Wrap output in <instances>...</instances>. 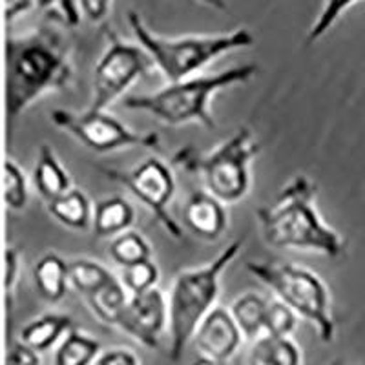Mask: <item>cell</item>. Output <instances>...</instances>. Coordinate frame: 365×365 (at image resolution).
<instances>
[{"mask_svg":"<svg viewBox=\"0 0 365 365\" xmlns=\"http://www.w3.org/2000/svg\"><path fill=\"white\" fill-rule=\"evenodd\" d=\"M34 187L48 203L71 190V178L50 145H41L34 168Z\"/></svg>","mask_w":365,"mask_h":365,"instance_id":"obj_14","label":"cell"},{"mask_svg":"<svg viewBox=\"0 0 365 365\" xmlns=\"http://www.w3.org/2000/svg\"><path fill=\"white\" fill-rule=\"evenodd\" d=\"M50 120L57 128L73 135L81 145L101 154L120 148H161V141L155 132H133L115 117L104 112L86 110L77 115L68 110L57 108L51 112Z\"/></svg>","mask_w":365,"mask_h":365,"instance_id":"obj_9","label":"cell"},{"mask_svg":"<svg viewBox=\"0 0 365 365\" xmlns=\"http://www.w3.org/2000/svg\"><path fill=\"white\" fill-rule=\"evenodd\" d=\"M223 205V201L214 197L210 192H194L182 210V223L201 240H220L228 223Z\"/></svg>","mask_w":365,"mask_h":365,"instance_id":"obj_13","label":"cell"},{"mask_svg":"<svg viewBox=\"0 0 365 365\" xmlns=\"http://www.w3.org/2000/svg\"><path fill=\"white\" fill-rule=\"evenodd\" d=\"M19 272H21V254L15 247H9L4 252V289L8 296H11L13 289L17 285Z\"/></svg>","mask_w":365,"mask_h":365,"instance_id":"obj_30","label":"cell"},{"mask_svg":"<svg viewBox=\"0 0 365 365\" xmlns=\"http://www.w3.org/2000/svg\"><path fill=\"white\" fill-rule=\"evenodd\" d=\"M247 269L296 314L309 319L319 340L329 344L334 338V322L329 309L327 287L312 270L292 263L250 262Z\"/></svg>","mask_w":365,"mask_h":365,"instance_id":"obj_7","label":"cell"},{"mask_svg":"<svg viewBox=\"0 0 365 365\" xmlns=\"http://www.w3.org/2000/svg\"><path fill=\"white\" fill-rule=\"evenodd\" d=\"M128 298L130 296L125 285L120 283V279L115 278L108 285H104L103 289L88 296L86 302L101 322L117 327L120 314H123L126 303H128Z\"/></svg>","mask_w":365,"mask_h":365,"instance_id":"obj_21","label":"cell"},{"mask_svg":"<svg viewBox=\"0 0 365 365\" xmlns=\"http://www.w3.org/2000/svg\"><path fill=\"white\" fill-rule=\"evenodd\" d=\"M133 221H135V210L130 201L120 195H112L96 205L91 228L99 237H115L126 232Z\"/></svg>","mask_w":365,"mask_h":365,"instance_id":"obj_16","label":"cell"},{"mask_svg":"<svg viewBox=\"0 0 365 365\" xmlns=\"http://www.w3.org/2000/svg\"><path fill=\"white\" fill-rule=\"evenodd\" d=\"M194 2H200V4L208 6L212 9H217V11H225L227 9V2L225 0H194Z\"/></svg>","mask_w":365,"mask_h":365,"instance_id":"obj_35","label":"cell"},{"mask_svg":"<svg viewBox=\"0 0 365 365\" xmlns=\"http://www.w3.org/2000/svg\"><path fill=\"white\" fill-rule=\"evenodd\" d=\"M115 276L101 263L91 259H77L70 263V285L84 298L91 296L104 285L113 282Z\"/></svg>","mask_w":365,"mask_h":365,"instance_id":"obj_22","label":"cell"},{"mask_svg":"<svg viewBox=\"0 0 365 365\" xmlns=\"http://www.w3.org/2000/svg\"><path fill=\"white\" fill-rule=\"evenodd\" d=\"M256 73V64H243L214 75H194L179 83H170L154 93L125 97L123 106L150 113L170 126L200 123L207 130H216V119L208 108L212 97L227 88L247 84Z\"/></svg>","mask_w":365,"mask_h":365,"instance_id":"obj_3","label":"cell"},{"mask_svg":"<svg viewBox=\"0 0 365 365\" xmlns=\"http://www.w3.org/2000/svg\"><path fill=\"white\" fill-rule=\"evenodd\" d=\"M128 24L135 41L148 51L154 66H158L170 83L194 77L225 53L245 50L256 44V37L249 28H236L228 34L163 37L154 34L137 11L128 13Z\"/></svg>","mask_w":365,"mask_h":365,"instance_id":"obj_4","label":"cell"},{"mask_svg":"<svg viewBox=\"0 0 365 365\" xmlns=\"http://www.w3.org/2000/svg\"><path fill=\"white\" fill-rule=\"evenodd\" d=\"M48 210L51 216L64 227L71 230H88L93 223V212H91L90 200L81 190L71 188L64 195L48 203Z\"/></svg>","mask_w":365,"mask_h":365,"instance_id":"obj_17","label":"cell"},{"mask_svg":"<svg viewBox=\"0 0 365 365\" xmlns=\"http://www.w3.org/2000/svg\"><path fill=\"white\" fill-rule=\"evenodd\" d=\"M113 0H79L81 11L90 22H103L108 17Z\"/></svg>","mask_w":365,"mask_h":365,"instance_id":"obj_31","label":"cell"},{"mask_svg":"<svg viewBox=\"0 0 365 365\" xmlns=\"http://www.w3.org/2000/svg\"><path fill=\"white\" fill-rule=\"evenodd\" d=\"M259 154V145L249 126H241L210 154L194 146L178 150L172 163L185 172L203 178L207 192L227 205L241 201L250 187V163Z\"/></svg>","mask_w":365,"mask_h":365,"instance_id":"obj_6","label":"cell"},{"mask_svg":"<svg viewBox=\"0 0 365 365\" xmlns=\"http://www.w3.org/2000/svg\"><path fill=\"white\" fill-rule=\"evenodd\" d=\"M8 365H41V360L37 356V351L21 341L9 349Z\"/></svg>","mask_w":365,"mask_h":365,"instance_id":"obj_32","label":"cell"},{"mask_svg":"<svg viewBox=\"0 0 365 365\" xmlns=\"http://www.w3.org/2000/svg\"><path fill=\"white\" fill-rule=\"evenodd\" d=\"M2 195L9 210L21 212L28 205V181L21 166L13 161L4 163L2 170Z\"/></svg>","mask_w":365,"mask_h":365,"instance_id":"obj_25","label":"cell"},{"mask_svg":"<svg viewBox=\"0 0 365 365\" xmlns=\"http://www.w3.org/2000/svg\"><path fill=\"white\" fill-rule=\"evenodd\" d=\"M97 365H137V358L132 353H128V351L115 349V351L103 354L99 361H97Z\"/></svg>","mask_w":365,"mask_h":365,"instance_id":"obj_33","label":"cell"},{"mask_svg":"<svg viewBox=\"0 0 365 365\" xmlns=\"http://www.w3.org/2000/svg\"><path fill=\"white\" fill-rule=\"evenodd\" d=\"M249 365H299V351L287 336L256 338L249 354Z\"/></svg>","mask_w":365,"mask_h":365,"instance_id":"obj_19","label":"cell"},{"mask_svg":"<svg viewBox=\"0 0 365 365\" xmlns=\"http://www.w3.org/2000/svg\"><path fill=\"white\" fill-rule=\"evenodd\" d=\"M35 291L42 299L57 303L66 296L70 285V263L55 252H48L34 267Z\"/></svg>","mask_w":365,"mask_h":365,"instance_id":"obj_15","label":"cell"},{"mask_svg":"<svg viewBox=\"0 0 365 365\" xmlns=\"http://www.w3.org/2000/svg\"><path fill=\"white\" fill-rule=\"evenodd\" d=\"M318 185L307 175H294L272 205L257 208L263 240L279 250H309L338 259L345 254L347 241L329 227L316 208Z\"/></svg>","mask_w":365,"mask_h":365,"instance_id":"obj_2","label":"cell"},{"mask_svg":"<svg viewBox=\"0 0 365 365\" xmlns=\"http://www.w3.org/2000/svg\"><path fill=\"white\" fill-rule=\"evenodd\" d=\"M38 8L46 11H55L61 22L68 28H77L81 24L79 0H37Z\"/></svg>","mask_w":365,"mask_h":365,"instance_id":"obj_29","label":"cell"},{"mask_svg":"<svg viewBox=\"0 0 365 365\" xmlns=\"http://www.w3.org/2000/svg\"><path fill=\"white\" fill-rule=\"evenodd\" d=\"M194 365H220V361L212 360V358L203 356V358H200V360H197V361H194Z\"/></svg>","mask_w":365,"mask_h":365,"instance_id":"obj_36","label":"cell"},{"mask_svg":"<svg viewBox=\"0 0 365 365\" xmlns=\"http://www.w3.org/2000/svg\"><path fill=\"white\" fill-rule=\"evenodd\" d=\"M159 282V269L152 259L135 263V265L123 267L120 283L125 285L130 294H141V292L154 289Z\"/></svg>","mask_w":365,"mask_h":365,"instance_id":"obj_26","label":"cell"},{"mask_svg":"<svg viewBox=\"0 0 365 365\" xmlns=\"http://www.w3.org/2000/svg\"><path fill=\"white\" fill-rule=\"evenodd\" d=\"M110 256L113 262L120 267H130L135 263L146 262L152 257V249H150L148 241L141 234L126 230L113 237L108 249Z\"/></svg>","mask_w":365,"mask_h":365,"instance_id":"obj_24","label":"cell"},{"mask_svg":"<svg viewBox=\"0 0 365 365\" xmlns=\"http://www.w3.org/2000/svg\"><path fill=\"white\" fill-rule=\"evenodd\" d=\"M243 240L228 243L212 262L200 267L179 270L172 283L168 298V325H170V351L168 356L178 361L182 356L188 341L212 311L220 294V282L228 265L240 256Z\"/></svg>","mask_w":365,"mask_h":365,"instance_id":"obj_5","label":"cell"},{"mask_svg":"<svg viewBox=\"0 0 365 365\" xmlns=\"http://www.w3.org/2000/svg\"><path fill=\"white\" fill-rule=\"evenodd\" d=\"M73 81L71 48L53 26L6 41V120L11 141L15 120L50 91L66 90Z\"/></svg>","mask_w":365,"mask_h":365,"instance_id":"obj_1","label":"cell"},{"mask_svg":"<svg viewBox=\"0 0 365 365\" xmlns=\"http://www.w3.org/2000/svg\"><path fill=\"white\" fill-rule=\"evenodd\" d=\"M356 2H361V0H324L322 11H319V15L316 17V21L312 22L311 29H309V44L319 41L325 34H329L332 26L338 22V19H340L351 6L356 4Z\"/></svg>","mask_w":365,"mask_h":365,"instance_id":"obj_27","label":"cell"},{"mask_svg":"<svg viewBox=\"0 0 365 365\" xmlns=\"http://www.w3.org/2000/svg\"><path fill=\"white\" fill-rule=\"evenodd\" d=\"M269 302L256 292H245L232 303V316L247 338H259L265 331Z\"/></svg>","mask_w":365,"mask_h":365,"instance_id":"obj_20","label":"cell"},{"mask_svg":"<svg viewBox=\"0 0 365 365\" xmlns=\"http://www.w3.org/2000/svg\"><path fill=\"white\" fill-rule=\"evenodd\" d=\"M106 50L101 55L93 71V91L88 106L90 112H104L119 97L125 96V91L141 75L154 66L152 57L139 42L135 46L120 41L112 29H106Z\"/></svg>","mask_w":365,"mask_h":365,"instance_id":"obj_8","label":"cell"},{"mask_svg":"<svg viewBox=\"0 0 365 365\" xmlns=\"http://www.w3.org/2000/svg\"><path fill=\"white\" fill-rule=\"evenodd\" d=\"M70 329L71 318L68 314H44L22 329L21 341L37 353H42L53 347L58 338Z\"/></svg>","mask_w":365,"mask_h":365,"instance_id":"obj_18","label":"cell"},{"mask_svg":"<svg viewBox=\"0 0 365 365\" xmlns=\"http://www.w3.org/2000/svg\"><path fill=\"white\" fill-rule=\"evenodd\" d=\"M101 172L112 181L125 185L152 212V216L165 228L168 236L181 240L182 227L170 216L168 210L175 194V179L165 163L159 161L158 158H150L130 172L112 170V168H101Z\"/></svg>","mask_w":365,"mask_h":365,"instance_id":"obj_10","label":"cell"},{"mask_svg":"<svg viewBox=\"0 0 365 365\" xmlns=\"http://www.w3.org/2000/svg\"><path fill=\"white\" fill-rule=\"evenodd\" d=\"M241 334L243 332L232 312L217 307L205 316L194 334V344L203 356L221 364L236 353L241 344Z\"/></svg>","mask_w":365,"mask_h":365,"instance_id":"obj_12","label":"cell"},{"mask_svg":"<svg viewBox=\"0 0 365 365\" xmlns=\"http://www.w3.org/2000/svg\"><path fill=\"white\" fill-rule=\"evenodd\" d=\"M99 351V341L83 332L70 331L55 353V365H90Z\"/></svg>","mask_w":365,"mask_h":365,"instance_id":"obj_23","label":"cell"},{"mask_svg":"<svg viewBox=\"0 0 365 365\" xmlns=\"http://www.w3.org/2000/svg\"><path fill=\"white\" fill-rule=\"evenodd\" d=\"M168 322V303L158 287L141 294H130L117 327L148 349L159 345Z\"/></svg>","mask_w":365,"mask_h":365,"instance_id":"obj_11","label":"cell"},{"mask_svg":"<svg viewBox=\"0 0 365 365\" xmlns=\"http://www.w3.org/2000/svg\"><path fill=\"white\" fill-rule=\"evenodd\" d=\"M35 0H4V17L8 22H13L19 15H24L31 9Z\"/></svg>","mask_w":365,"mask_h":365,"instance_id":"obj_34","label":"cell"},{"mask_svg":"<svg viewBox=\"0 0 365 365\" xmlns=\"http://www.w3.org/2000/svg\"><path fill=\"white\" fill-rule=\"evenodd\" d=\"M296 327V312L287 303L270 302L265 319V334L289 336Z\"/></svg>","mask_w":365,"mask_h":365,"instance_id":"obj_28","label":"cell"}]
</instances>
